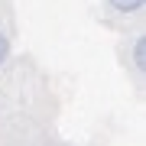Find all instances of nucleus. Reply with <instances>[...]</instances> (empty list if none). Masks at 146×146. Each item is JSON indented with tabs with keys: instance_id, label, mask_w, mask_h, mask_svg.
Here are the masks:
<instances>
[{
	"instance_id": "7ed1b4c3",
	"label": "nucleus",
	"mask_w": 146,
	"mask_h": 146,
	"mask_svg": "<svg viewBox=\"0 0 146 146\" xmlns=\"http://www.w3.org/2000/svg\"><path fill=\"white\" fill-rule=\"evenodd\" d=\"M7 55H10V39H7L3 33H0V65L7 62Z\"/></svg>"
},
{
	"instance_id": "f257e3e1",
	"label": "nucleus",
	"mask_w": 146,
	"mask_h": 146,
	"mask_svg": "<svg viewBox=\"0 0 146 146\" xmlns=\"http://www.w3.org/2000/svg\"><path fill=\"white\" fill-rule=\"evenodd\" d=\"M130 55H133V68L143 75V68H146V39H143V36L133 39V52H130Z\"/></svg>"
},
{
	"instance_id": "f03ea898",
	"label": "nucleus",
	"mask_w": 146,
	"mask_h": 146,
	"mask_svg": "<svg viewBox=\"0 0 146 146\" xmlns=\"http://www.w3.org/2000/svg\"><path fill=\"white\" fill-rule=\"evenodd\" d=\"M110 7H114L117 13H127V16H133V13H140L143 10V3L146 0H107Z\"/></svg>"
}]
</instances>
